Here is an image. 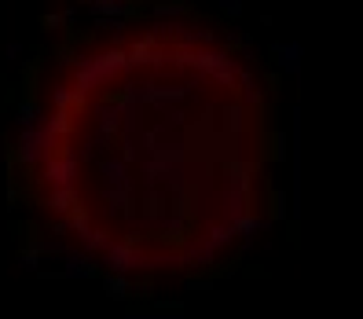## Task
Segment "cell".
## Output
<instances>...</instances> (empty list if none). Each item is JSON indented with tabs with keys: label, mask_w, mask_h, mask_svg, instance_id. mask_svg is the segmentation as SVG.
Wrapping results in <instances>:
<instances>
[{
	"label": "cell",
	"mask_w": 363,
	"mask_h": 319,
	"mask_svg": "<svg viewBox=\"0 0 363 319\" xmlns=\"http://www.w3.org/2000/svg\"><path fill=\"white\" fill-rule=\"evenodd\" d=\"M275 81L199 11L70 30L15 106L11 198L48 250L125 290L224 268L268 209Z\"/></svg>",
	"instance_id": "1"
}]
</instances>
